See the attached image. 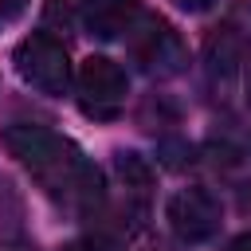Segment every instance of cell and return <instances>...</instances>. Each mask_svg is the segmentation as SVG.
Wrapping results in <instances>:
<instances>
[{
    "label": "cell",
    "instance_id": "11",
    "mask_svg": "<svg viewBox=\"0 0 251 251\" xmlns=\"http://www.w3.org/2000/svg\"><path fill=\"white\" fill-rule=\"evenodd\" d=\"M176 8H184V12H208L216 0H173Z\"/></svg>",
    "mask_w": 251,
    "mask_h": 251
},
{
    "label": "cell",
    "instance_id": "14",
    "mask_svg": "<svg viewBox=\"0 0 251 251\" xmlns=\"http://www.w3.org/2000/svg\"><path fill=\"white\" fill-rule=\"evenodd\" d=\"M239 204H243V212H251V184H243V192H239Z\"/></svg>",
    "mask_w": 251,
    "mask_h": 251
},
{
    "label": "cell",
    "instance_id": "10",
    "mask_svg": "<svg viewBox=\"0 0 251 251\" xmlns=\"http://www.w3.org/2000/svg\"><path fill=\"white\" fill-rule=\"evenodd\" d=\"M47 20L63 24V31L71 27V0H47Z\"/></svg>",
    "mask_w": 251,
    "mask_h": 251
},
{
    "label": "cell",
    "instance_id": "3",
    "mask_svg": "<svg viewBox=\"0 0 251 251\" xmlns=\"http://www.w3.org/2000/svg\"><path fill=\"white\" fill-rule=\"evenodd\" d=\"M75 86H78V106H82V114H86V118H98V122L118 118L122 106H126V90H129V86H126V71H122L114 59H106V55H90V59L78 67Z\"/></svg>",
    "mask_w": 251,
    "mask_h": 251
},
{
    "label": "cell",
    "instance_id": "4",
    "mask_svg": "<svg viewBox=\"0 0 251 251\" xmlns=\"http://www.w3.org/2000/svg\"><path fill=\"white\" fill-rule=\"evenodd\" d=\"M129 51L141 63V71L153 75V78H173L188 63V51H184L180 35L165 20H137L129 27Z\"/></svg>",
    "mask_w": 251,
    "mask_h": 251
},
{
    "label": "cell",
    "instance_id": "9",
    "mask_svg": "<svg viewBox=\"0 0 251 251\" xmlns=\"http://www.w3.org/2000/svg\"><path fill=\"white\" fill-rule=\"evenodd\" d=\"M27 4H31V0H0V27L16 24V20L27 12Z\"/></svg>",
    "mask_w": 251,
    "mask_h": 251
},
{
    "label": "cell",
    "instance_id": "7",
    "mask_svg": "<svg viewBox=\"0 0 251 251\" xmlns=\"http://www.w3.org/2000/svg\"><path fill=\"white\" fill-rule=\"evenodd\" d=\"M204 63H208V75L212 78H235L239 67H243V39L235 27H216V35L208 39L204 47Z\"/></svg>",
    "mask_w": 251,
    "mask_h": 251
},
{
    "label": "cell",
    "instance_id": "13",
    "mask_svg": "<svg viewBox=\"0 0 251 251\" xmlns=\"http://www.w3.org/2000/svg\"><path fill=\"white\" fill-rule=\"evenodd\" d=\"M224 251H251V231H243V235H235Z\"/></svg>",
    "mask_w": 251,
    "mask_h": 251
},
{
    "label": "cell",
    "instance_id": "1",
    "mask_svg": "<svg viewBox=\"0 0 251 251\" xmlns=\"http://www.w3.org/2000/svg\"><path fill=\"white\" fill-rule=\"evenodd\" d=\"M0 141L51 200L75 204L82 212H94V204H102V173L82 157V149L71 137L35 122H12L4 126Z\"/></svg>",
    "mask_w": 251,
    "mask_h": 251
},
{
    "label": "cell",
    "instance_id": "2",
    "mask_svg": "<svg viewBox=\"0 0 251 251\" xmlns=\"http://www.w3.org/2000/svg\"><path fill=\"white\" fill-rule=\"evenodd\" d=\"M12 63H16L20 78H24L31 90L47 94V98H63L67 86H71V59H67V47H63L55 35H47V31H31L27 39H20Z\"/></svg>",
    "mask_w": 251,
    "mask_h": 251
},
{
    "label": "cell",
    "instance_id": "15",
    "mask_svg": "<svg viewBox=\"0 0 251 251\" xmlns=\"http://www.w3.org/2000/svg\"><path fill=\"white\" fill-rule=\"evenodd\" d=\"M247 98H251V78H247Z\"/></svg>",
    "mask_w": 251,
    "mask_h": 251
},
{
    "label": "cell",
    "instance_id": "6",
    "mask_svg": "<svg viewBox=\"0 0 251 251\" xmlns=\"http://www.w3.org/2000/svg\"><path fill=\"white\" fill-rule=\"evenodd\" d=\"M78 16L94 39H122L141 20V4L137 0H78Z\"/></svg>",
    "mask_w": 251,
    "mask_h": 251
},
{
    "label": "cell",
    "instance_id": "8",
    "mask_svg": "<svg viewBox=\"0 0 251 251\" xmlns=\"http://www.w3.org/2000/svg\"><path fill=\"white\" fill-rule=\"evenodd\" d=\"M118 173H122V180L133 184V188H145V184H149V169L141 165L137 153H118Z\"/></svg>",
    "mask_w": 251,
    "mask_h": 251
},
{
    "label": "cell",
    "instance_id": "5",
    "mask_svg": "<svg viewBox=\"0 0 251 251\" xmlns=\"http://www.w3.org/2000/svg\"><path fill=\"white\" fill-rule=\"evenodd\" d=\"M224 224L220 200L208 188H180L169 200V227L180 243H208Z\"/></svg>",
    "mask_w": 251,
    "mask_h": 251
},
{
    "label": "cell",
    "instance_id": "12",
    "mask_svg": "<svg viewBox=\"0 0 251 251\" xmlns=\"http://www.w3.org/2000/svg\"><path fill=\"white\" fill-rule=\"evenodd\" d=\"M63 251H110V247H102V243H90V239H78V243H67Z\"/></svg>",
    "mask_w": 251,
    "mask_h": 251
}]
</instances>
